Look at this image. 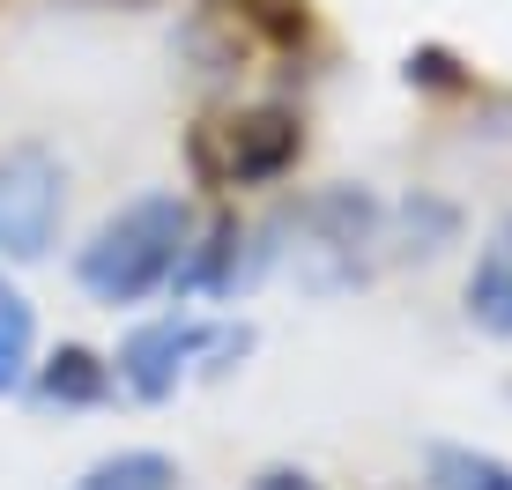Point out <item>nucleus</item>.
<instances>
[{
  "label": "nucleus",
  "instance_id": "nucleus-7",
  "mask_svg": "<svg viewBox=\"0 0 512 490\" xmlns=\"http://www.w3.org/2000/svg\"><path fill=\"white\" fill-rule=\"evenodd\" d=\"M112 394H119L112 357H97L82 342H60L45 364H30V401L38 409H104Z\"/></svg>",
  "mask_w": 512,
  "mask_h": 490
},
{
  "label": "nucleus",
  "instance_id": "nucleus-13",
  "mask_svg": "<svg viewBox=\"0 0 512 490\" xmlns=\"http://www.w3.org/2000/svg\"><path fill=\"white\" fill-rule=\"evenodd\" d=\"M401 75H409V82H423V90H461V82H468V75H461V60H453L446 45H416Z\"/></svg>",
  "mask_w": 512,
  "mask_h": 490
},
{
  "label": "nucleus",
  "instance_id": "nucleus-12",
  "mask_svg": "<svg viewBox=\"0 0 512 490\" xmlns=\"http://www.w3.org/2000/svg\"><path fill=\"white\" fill-rule=\"evenodd\" d=\"M245 23H260L275 45H305V38H312L305 0H245Z\"/></svg>",
  "mask_w": 512,
  "mask_h": 490
},
{
  "label": "nucleus",
  "instance_id": "nucleus-2",
  "mask_svg": "<svg viewBox=\"0 0 512 490\" xmlns=\"http://www.w3.org/2000/svg\"><path fill=\"white\" fill-rule=\"evenodd\" d=\"M253 349L245 320H201V312H164V320H141L112 357V379L134 401H171L193 372H231Z\"/></svg>",
  "mask_w": 512,
  "mask_h": 490
},
{
  "label": "nucleus",
  "instance_id": "nucleus-6",
  "mask_svg": "<svg viewBox=\"0 0 512 490\" xmlns=\"http://www.w3.org/2000/svg\"><path fill=\"white\" fill-rule=\"evenodd\" d=\"M268 253H275V245H253L238 216L193 223L186 260H179V275H171V290H179V297H238V290L260 275V260H268Z\"/></svg>",
  "mask_w": 512,
  "mask_h": 490
},
{
  "label": "nucleus",
  "instance_id": "nucleus-11",
  "mask_svg": "<svg viewBox=\"0 0 512 490\" xmlns=\"http://www.w3.org/2000/svg\"><path fill=\"white\" fill-rule=\"evenodd\" d=\"M423 476H431V490H512V461L483 446H431Z\"/></svg>",
  "mask_w": 512,
  "mask_h": 490
},
{
  "label": "nucleus",
  "instance_id": "nucleus-4",
  "mask_svg": "<svg viewBox=\"0 0 512 490\" xmlns=\"http://www.w3.org/2000/svg\"><path fill=\"white\" fill-rule=\"evenodd\" d=\"M305 156V119L290 104H238V112H208L201 127L186 134V164L201 186H275L297 171Z\"/></svg>",
  "mask_w": 512,
  "mask_h": 490
},
{
  "label": "nucleus",
  "instance_id": "nucleus-9",
  "mask_svg": "<svg viewBox=\"0 0 512 490\" xmlns=\"http://www.w3.org/2000/svg\"><path fill=\"white\" fill-rule=\"evenodd\" d=\"M30 364H38V312L15 290V275L0 268V401L30 387Z\"/></svg>",
  "mask_w": 512,
  "mask_h": 490
},
{
  "label": "nucleus",
  "instance_id": "nucleus-8",
  "mask_svg": "<svg viewBox=\"0 0 512 490\" xmlns=\"http://www.w3.org/2000/svg\"><path fill=\"white\" fill-rule=\"evenodd\" d=\"M461 305H468V320L483 327V335L512 342V208H505L498 223H490L483 253H475V268H468Z\"/></svg>",
  "mask_w": 512,
  "mask_h": 490
},
{
  "label": "nucleus",
  "instance_id": "nucleus-5",
  "mask_svg": "<svg viewBox=\"0 0 512 490\" xmlns=\"http://www.w3.org/2000/svg\"><path fill=\"white\" fill-rule=\"evenodd\" d=\"M67 216V164L45 142L0 149V268H30L52 253Z\"/></svg>",
  "mask_w": 512,
  "mask_h": 490
},
{
  "label": "nucleus",
  "instance_id": "nucleus-3",
  "mask_svg": "<svg viewBox=\"0 0 512 490\" xmlns=\"http://www.w3.org/2000/svg\"><path fill=\"white\" fill-rule=\"evenodd\" d=\"M290 231V268L305 290H349L372 275L379 245H386V208L364 186H320L297 201V216H282Z\"/></svg>",
  "mask_w": 512,
  "mask_h": 490
},
{
  "label": "nucleus",
  "instance_id": "nucleus-1",
  "mask_svg": "<svg viewBox=\"0 0 512 490\" xmlns=\"http://www.w3.org/2000/svg\"><path fill=\"white\" fill-rule=\"evenodd\" d=\"M193 238V201L179 186H149V194L119 201L112 216L90 231V245L75 253V283L90 305H141V297L171 290Z\"/></svg>",
  "mask_w": 512,
  "mask_h": 490
},
{
  "label": "nucleus",
  "instance_id": "nucleus-10",
  "mask_svg": "<svg viewBox=\"0 0 512 490\" xmlns=\"http://www.w3.org/2000/svg\"><path fill=\"white\" fill-rule=\"evenodd\" d=\"M179 461L171 453H156V446H119V453H104V461L82 468V483L75 490H179Z\"/></svg>",
  "mask_w": 512,
  "mask_h": 490
},
{
  "label": "nucleus",
  "instance_id": "nucleus-14",
  "mask_svg": "<svg viewBox=\"0 0 512 490\" xmlns=\"http://www.w3.org/2000/svg\"><path fill=\"white\" fill-rule=\"evenodd\" d=\"M253 490H327V483L312 476V468H260Z\"/></svg>",
  "mask_w": 512,
  "mask_h": 490
}]
</instances>
